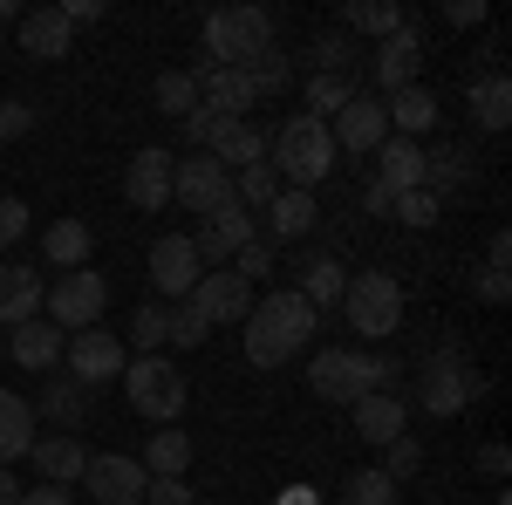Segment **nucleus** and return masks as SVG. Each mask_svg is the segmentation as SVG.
I'll use <instances>...</instances> for the list:
<instances>
[{
    "instance_id": "obj_45",
    "label": "nucleus",
    "mask_w": 512,
    "mask_h": 505,
    "mask_svg": "<svg viewBox=\"0 0 512 505\" xmlns=\"http://www.w3.org/2000/svg\"><path fill=\"white\" fill-rule=\"evenodd\" d=\"M383 451H390V465H383V478H390V485L417 478V465H424V444H417V437H390Z\"/></svg>"
},
{
    "instance_id": "obj_32",
    "label": "nucleus",
    "mask_w": 512,
    "mask_h": 505,
    "mask_svg": "<svg viewBox=\"0 0 512 505\" xmlns=\"http://www.w3.org/2000/svg\"><path fill=\"white\" fill-rule=\"evenodd\" d=\"M315 192H280L274 205H267V239H308L315 233Z\"/></svg>"
},
{
    "instance_id": "obj_5",
    "label": "nucleus",
    "mask_w": 512,
    "mask_h": 505,
    "mask_svg": "<svg viewBox=\"0 0 512 505\" xmlns=\"http://www.w3.org/2000/svg\"><path fill=\"white\" fill-rule=\"evenodd\" d=\"M390 376H396L390 355H362V349H321L308 362V389H315L321 403H355V396L383 389Z\"/></svg>"
},
{
    "instance_id": "obj_28",
    "label": "nucleus",
    "mask_w": 512,
    "mask_h": 505,
    "mask_svg": "<svg viewBox=\"0 0 512 505\" xmlns=\"http://www.w3.org/2000/svg\"><path fill=\"white\" fill-rule=\"evenodd\" d=\"M342 287H349V267H342L335 253H315V260L301 267V287H294V294L321 314V308H342Z\"/></svg>"
},
{
    "instance_id": "obj_13",
    "label": "nucleus",
    "mask_w": 512,
    "mask_h": 505,
    "mask_svg": "<svg viewBox=\"0 0 512 505\" xmlns=\"http://www.w3.org/2000/svg\"><path fill=\"white\" fill-rule=\"evenodd\" d=\"M123 198L137 205V212H164L171 205V151L158 144H144V151L123 164Z\"/></svg>"
},
{
    "instance_id": "obj_40",
    "label": "nucleus",
    "mask_w": 512,
    "mask_h": 505,
    "mask_svg": "<svg viewBox=\"0 0 512 505\" xmlns=\"http://www.w3.org/2000/svg\"><path fill=\"white\" fill-rule=\"evenodd\" d=\"M355 62H362V55H355L349 35H321L315 41V76H355Z\"/></svg>"
},
{
    "instance_id": "obj_30",
    "label": "nucleus",
    "mask_w": 512,
    "mask_h": 505,
    "mask_svg": "<svg viewBox=\"0 0 512 505\" xmlns=\"http://www.w3.org/2000/svg\"><path fill=\"white\" fill-rule=\"evenodd\" d=\"M465 103H472L478 130H506V123H512V82L499 76V69H492V76L465 82Z\"/></svg>"
},
{
    "instance_id": "obj_29",
    "label": "nucleus",
    "mask_w": 512,
    "mask_h": 505,
    "mask_svg": "<svg viewBox=\"0 0 512 505\" xmlns=\"http://www.w3.org/2000/svg\"><path fill=\"white\" fill-rule=\"evenodd\" d=\"M28 458H35V471L48 478V485H76L82 465H89V451H82L76 437H35V451H28Z\"/></svg>"
},
{
    "instance_id": "obj_2",
    "label": "nucleus",
    "mask_w": 512,
    "mask_h": 505,
    "mask_svg": "<svg viewBox=\"0 0 512 505\" xmlns=\"http://www.w3.org/2000/svg\"><path fill=\"white\" fill-rule=\"evenodd\" d=\"M267 157H274V171H287L294 178V192H315L321 178L335 171V137H328V123H315V117H287L267 137Z\"/></svg>"
},
{
    "instance_id": "obj_34",
    "label": "nucleus",
    "mask_w": 512,
    "mask_h": 505,
    "mask_svg": "<svg viewBox=\"0 0 512 505\" xmlns=\"http://www.w3.org/2000/svg\"><path fill=\"white\" fill-rule=\"evenodd\" d=\"M35 417H48V424H62V430H76L82 417H89V389L69 376V383H48L41 389V403H35Z\"/></svg>"
},
{
    "instance_id": "obj_19",
    "label": "nucleus",
    "mask_w": 512,
    "mask_h": 505,
    "mask_svg": "<svg viewBox=\"0 0 512 505\" xmlns=\"http://www.w3.org/2000/svg\"><path fill=\"white\" fill-rule=\"evenodd\" d=\"M355 437L362 444H390V437H403V424H410V403L396 396V389H369V396H355Z\"/></svg>"
},
{
    "instance_id": "obj_44",
    "label": "nucleus",
    "mask_w": 512,
    "mask_h": 505,
    "mask_svg": "<svg viewBox=\"0 0 512 505\" xmlns=\"http://www.w3.org/2000/svg\"><path fill=\"white\" fill-rule=\"evenodd\" d=\"M233 273L246 280V287H253L260 273H274V239H260V233H253V239H246V246L233 253Z\"/></svg>"
},
{
    "instance_id": "obj_6",
    "label": "nucleus",
    "mask_w": 512,
    "mask_h": 505,
    "mask_svg": "<svg viewBox=\"0 0 512 505\" xmlns=\"http://www.w3.org/2000/svg\"><path fill=\"white\" fill-rule=\"evenodd\" d=\"M478 389H485V383H478V369L465 362V355H458V349H437L431 362L417 369L410 396H417V410H424V417H458Z\"/></svg>"
},
{
    "instance_id": "obj_49",
    "label": "nucleus",
    "mask_w": 512,
    "mask_h": 505,
    "mask_svg": "<svg viewBox=\"0 0 512 505\" xmlns=\"http://www.w3.org/2000/svg\"><path fill=\"white\" fill-rule=\"evenodd\" d=\"M144 499H158V505H192V499H185V478H144Z\"/></svg>"
},
{
    "instance_id": "obj_27",
    "label": "nucleus",
    "mask_w": 512,
    "mask_h": 505,
    "mask_svg": "<svg viewBox=\"0 0 512 505\" xmlns=\"http://www.w3.org/2000/svg\"><path fill=\"white\" fill-rule=\"evenodd\" d=\"M383 117H390V137H417V130L437 123V96L424 89V82H410V89L383 96Z\"/></svg>"
},
{
    "instance_id": "obj_51",
    "label": "nucleus",
    "mask_w": 512,
    "mask_h": 505,
    "mask_svg": "<svg viewBox=\"0 0 512 505\" xmlns=\"http://www.w3.org/2000/svg\"><path fill=\"white\" fill-rule=\"evenodd\" d=\"M506 294H512L506 267H485V273H478V301H492V308H499V301H506Z\"/></svg>"
},
{
    "instance_id": "obj_56",
    "label": "nucleus",
    "mask_w": 512,
    "mask_h": 505,
    "mask_svg": "<svg viewBox=\"0 0 512 505\" xmlns=\"http://www.w3.org/2000/svg\"><path fill=\"white\" fill-rule=\"evenodd\" d=\"M21 505H76L69 485H41V492H21Z\"/></svg>"
},
{
    "instance_id": "obj_9",
    "label": "nucleus",
    "mask_w": 512,
    "mask_h": 505,
    "mask_svg": "<svg viewBox=\"0 0 512 505\" xmlns=\"http://www.w3.org/2000/svg\"><path fill=\"white\" fill-rule=\"evenodd\" d=\"M171 198H178L185 212H198V219H212L219 205H233V171H219L205 151L171 157Z\"/></svg>"
},
{
    "instance_id": "obj_16",
    "label": "nucleus",
    "mask_w": 512,
    "mask_h": 505,
    "mask_svg": "<svg viewBox=\"0 0 512 505\" xmlns=\"http://www.w3.org/2000/svg\"><path fill=\"white\" fill-rule=\"evenodd\" d=\"M246 239H253V212H246V205H219L192 233V253H198V267H219V260H233Z\"/></svg>"
},
{
    "instance_id": "obj_14",
    "label": "nucleus",
    "mask_w": 512,
    "mask_h": 505,
    "mask_svg": "<svg viewBox=\"0 0 512 505\" xmlns=\"http://www.w3.org/2000/svg\"><path fill=\"white\" fill-rule=\"evenodd\" d=\"M82 478H89V499H96V505H137V499H144V465H137V458H123V451L89 458Z\"/></svg>"
},
{
    "instance_id": "obj_17",
    "label": "nucleus",
    "mask_w": 512,
    "mask_h": 505,
    "mask_svg": "<svg viewBox=\"0 0 512 505\" xmlns=\"http://www.w3.org/2000/svg\"><path fill=\"white\" fill-rule=\"evenodd\" d=\"M198 253H192V233H164L158 246H151V280H158V294H171V301H185L198 287Z\"/></svg>"
},
{
    "instance_id": "obj_48",
    "label": "nucleus",
    "mask_w": 512,
    "mask_h": 505,
    "mask_svg": "<svg viewBox=\"0 0 512 505\" xmlns=\"http://www.w3.org/2000/svg\"><path fill=\"white\" fill-rule=\"evenodd\" d=\"M21 233H28V205L21 198H0V246H14Z\"/></svg>"
},
{
    "instance_id": "obj_41",
    "label": "nucleus",
    "mask_w": 512,
    "mask_h": 505,
    "mask_svg": "<svg viewBox=\"0 0 512 505\" xmlns=\"http://www.w3.org/2000/svg\"><path fill=\"white\" fill-rule=\"evenodd\" d=\"M212 328H205V314L192 308V301H178V308L164 314V342H178V349H198Z\"/></svg>"
},
{
    "instance_id": "obj_60",
    "label": "nucleus",
    "mask_w": 512,
    "mask_h": 505,
    "mask_svg": "<svg viewBox=\"0 0 512 505\" xmlns=\"http://www.w3.org/2000/svg\"><path fill=\"white\" fill-rule=\"evenodd\" d=\"M14 21H21V7H14V0H0V28H14Z\"/></svg>"
},
{
    "instance_id": "obj_58",
    "label": "nucleus",
    "mask_w": 512,
    "mask_h": 505,
    "mask_svg": "<svg viewBox=\"0 0 512 505\" xmlns=\"http://www.w3.org/2000/svg\"><path fill=\"white\" fill-rule=\"evenodd\" d=\"M0 505H21V485H14V471L0 465Z\"/></svg>"
},
{
    "instance_id": "obj_10",
    "label": "nucleus",
    "mask_w": 512,
    "mask_h": 505,
    "mask_svg": "<svg viewBox=\"0 0 512 505\" xmlns=\"http://www.w3.org/2000/svg\"><path fill=\"white\" fill-rule=\"evenodd\" d=\"M328 137H335V151H355V157H376L383 151V137H390V117H383V96H362L355 89L349 103L328 117Z\"/></svg>"
},
{
    "instance_id": "obj_38",
    "label": "nucleus",
    "mask_w": 512,
    "mask_h": 505,
    "mask_svg": "<svg viewBox=\"0 0 512 505\" xmlns=\"http://www.w3.org/2000/svg\"><path fill=\"white\" fill-rule=\"evenodd\" d=\"M355 96V76H308V110L301 117H315V123H328L342 103Z\"/></svg>"
},
{
    "instance_id": "obj_7",
    "label": "nucleus",
    "mask_w": 512,
    "mask_h": 505,
    "mask_svg": "<svg viewBox=\"0 0 512 505\" xmlns=\"http://www.w3.org/2000/svg\"><path fill=\"white\" fill-rule=\"evenodd\" d=\"M342 314H349V328H362V342H383L403 328V287H396V273H355L349 287H342Z\"/></svg>"
},
{
    "instance_id": "obj_1",
    "label": "nucleus",
    "mask_w": 512,
    "mask_h": 505,
    "mask_svg": "<svg viewBox=\"0 0 512 505\" xmlns=\"http://www.w3.org/2000/svg\"><path fill=\"white\" fill-rule=\"evenodd\" d=\"M315 328H321V314L308 308L294 287H280L267 301H253V314H246V362H253V369H280L287 355L308 349Z\"/></svg>"
},
{
    "instance_id": "obj_22",
    "label": "nucleus",
    "mask_w": 512,
    "mask_h": 505,
    "mask_svg": "<svg viewBox=\"0 0 512 505\" xmlns=\"http://www.w3.org/2000/svg\"><path fill=\"white\" fill-rule=\"evenodd\" d=\"M376 185L417 192V185H424V144H417V137H383V151H376Z\"/></svg>"
},
{
    "instance_id": "obj_31",
    "label": "nucleus",
    "mask_w": 512,
    "mask_h": 505,
    "mask_svg": "<svg viewBox=\"0 0 512 505\" xmlns=\"http://www.w3.org/2000/svg\"><path fill=\"white\" fill-rule=\"evenodd\" d=\"M458 185H472V157L458 151V144H437V151H424V192L444 205Z\"/></svg>"
},
{
    "instance_id": "obj_53",
    "label": "nucleus",
    "mask_w": 512,
    "mask_h": 505,
    "mask_svg": "<svg viewBox=\"0 0 512 505\" xmlns=\"http://www.w3.org/2000/svg\"><path fill=\"white\" fill-rule=\"evenodd\" d=\"M390 205H396V192H390V185H376V178L362 185V212H383V219H390Z\"/></svg>"
},
{
    "instance_id": "obj_35",
    "label": "nucleus",
    "mask_w": 512,
    "mask_h": 505,
    "mask_svg": "<svg viewBox=\"0 0 512 505\" xmlns=\"http://www.w3.org/2000/svg\"><path fill=\"white\" fill-rule=\"evenodd\" d=\"M151 103H158L164 117L185 123V117L198 110V76H192V69H164V76L151 82Z\"/></svg>"
},
{
    "instance_id": "obj_21",
    "label": "nucleus",
    "mask_w": 512,
    "mask_h": 505,
    "mask_svg": "<svg viewBox=\"0 0 512 505\" xmlns=\"http://www.w3.org/2000/svg\"><path fill=\"white\" fill-rule=\"evenodd\" d=\"M205 157L219 164V171H253V164H267V130L246 117V123H219V137L205 144Z\"/></svg>"
},
{
    "instance_id": "obj_57",
    "label": "nucleus",
    "mask_w": 512,
    "mask_h": 505,
    "mask_svg": "<svg viewBox=\"0 0 512 505\" xmlns=\"http://www.w3.org/2000/svg\"><path fill=\"white\" fill-rule=\"evenodd\" d=\"M485 267H506V273H512V239H506V233H492V253H485Z\"/></svg>"
},
{
    "instance_id": "obj_11",
    "label": "nucleus",
    "mask_w": 512,
    "mask_h": 505,
    "mask_svg": "<svg viewBox=\"0 0 512 505\" xmlns=\"http://www.w3.org/2000/svg\"><path fill=\"white\" fill-rule=\"evenodd\" d=\"M69 376H76L82 389H96V383H117L123 376V362H130V349H123L110 328H82V335H69Z\"/></svg>"
},
{
    "instance_id": "obj_25",
    "label": "nucleus",
    "mask_w": 512,
    "mask_h": 505,
    "mask_svg": "<svg viewBox=\"0 0 512 505\" xmlns=\"http://www.w3.org/2000/svg\"><path fill=\"white\" fill-rule=\"evenodd\" d=\"M41 273L35 267H0V328H21L41 314Z\"/></svg>"
},
{
    "instance_id": "obj_12",
    "label": "nucleus",
    "mask_w": 512,
    "mask_h": 505,
    "mask_svg": "<svg viewBox=\"0 0 512 505\" xmlns=\"http://www.w3.org/2000/svg\"><path fill=\"white\" fill-rule=\"evenodd\" d=\"M185 301L205 314V328H226V321H246V314H253V287L226 267V273H198V287Z\"/></svg>"
},
{
    "instance_id": "obj_50",
    "label": "nucleus",
    "mask_w": 512,
    "mask_h": 505,
    "mask_svg": "<svg viewBox=\"0 0 512 505\" xmlns=\"http://www.w3.org/2000/svg\"><path fill=\"white\" fill-rule=\"evenodd\" d=\"M185 137H192V151H205V144L219 137V117H212V110H192V117H185Z\"/></svg>"
},
{
    "instance_id": "obj_39",
    "label": "nucleus",
    "mask_w": 512,
    "mask_h": 505,
    "mask_svg": "<svg viewBox=\"0 0 512 505\" xmlns=\"http://www.w3.org/2000/svg\"><path fill=\"white\" fill-rule=\"evenodd\" d=\"M287 76H294V69H287V55H280V48H267V55H253V62H246L253 96H280V89H287Z\"/></svg>"
},
{
    "instance_id": "obj_23",
    "label": "nucleus",
    "mask_w": 512,
    "mask_h": 505,
    "mask_svg": "<svg viewBox=\"0 0 512 505\" xmlns=\"http://www.w3.org/2000/svg\"><path fill=\"white\" fill-rule=\"evenodd\" d=\"M62 349H69V335H62V328H48V321H21V328L7 335V355H14L21 369H35V376H41V369H55Z\"/></svg>"
},
{
    "instance_id": "obj_43",
    "label": "nucleus",
    "mask_w": 512,
    "mask_h": 505,
    "mask_svg": "<svg viewBox=\"0 0 512 505\" xmlns=\"http://www.w3.org/2000/svg\"><path fill=\"white\" fill-rule=\"evenodd\" d=\"M437 212H444V205H437L424 185H417V192H396V205H390V219H403L410 233H417V226H437Z\"/></svg>"
},
{
    "instance_id": "obj_59",
    "label": "nucleus",
    "mask_w": 512,
    "mask_h": 505,
    "mask_svg": "<svg viewBox=\"0 0 512 505\" xmlns=\"http://www.w3.org/2000/svg\"><path fill=\"white\" fill-rule=\"evenodd\" d=\"M280 505H315V492H308V485H287V492H280Z\"/></svg>"
},
{
    "instance_id": "obj_15",
    "label": "nucleus",
    "mask_w": 512,
    "mask_h": 505,
    "mask_svg": "<svg viewBox=\"0 0 512 505\" xmlns=\"http://www.w3.org/2000/svg\"><path fill=\"white\" fill-rule=\"evenodd\" d=\"M253 103H260V96H253L246 69H205V62H198V110H212L219 123H246Z\"/></svg>"
},
{
    "instance_id": "obj_20",
    "label": "nucleus",
    "mask_w": 512,
    "mask_h": 505,
    "mask_svg": "<svg viewBox=\"0 0 512 505\" xmlns=\"http://www.w3.org/2000/svg\"><path fill=\"white\" fill-rule=\"evenodd\" d=\"M14 35H21V55H28V62H62L76 28L62 21V7H35V14L14 21Z\"/></svg>"
},
{
    "instance_id": "obj_8",
    "label": "nucleus",
    "mask_w": 512,
    "mask_h": 505,
    "mask_svg": "<svg viewBox=\"0 0 512 505\" xmlns=\"http://www.w3.org/2000/svg\"><path fill=\"white\" fill-rule=\"evenodd\" d=\"M41 308L55 314L62 335H82V328H96L103 308H110V280H103L96 267H76V273H62V280L41 294Z\"/></svg>"
},
{
    "instance_id": "obj_55",
    "label": "nucleus",
    "mask_w": 512,
    "mask_h": 505,
    "mask_svg": "<svg viewBox=\"0 0 512 505\" xmlns=\"http://www.w3.org/2000/svg\"><path fill=\"white\" fill-rule=\"evenodd\" d=\"M506 444H485V451H478V471H485V478H506Z\"/></svg>"
},
{
    "instance_id": "obj_33",
    "label": "nucleus",
    "mask_w": 512,
    "mask_h": 505,
    "mask_svg": "<svg viewBox=\"0 0 512 505\" xmlns=\"http://www.w3.org/2000/svg\"><path fill=\"white\" fill-rule=\"evenodd\" d=\"M137 465H144V478H185V465H192V437L164 424L158 437L144 444V458H137Z\"/></svg>"
},
{
    "instance_id": "obj_24",
    "label": "nucleus",
    "mask_w": 512,
    "mask_h": 505,
    "mask_svg": "<svg viewBox=\"0 0 512 505\" xmlns=\"http://www.w3.org/2000/svg\"><path fill=\"white\" fill-rule=\"evenodd\" d=\"M89 253H96V233H89V219H55L48 233H41V260L62 273L89 267Z\"/></svg>"
},
{
    "instance_id": "obj_26",
    "label": "nucleus",
    "mask_w": 512,
    "mask_h": 505,
    "mask_svg": "<svg viewBox=\"0 0 512 505\" xmlns=\"http://www.w3.org/2000/svg\"><path fill=\"white\" fill-rule=\"evenodd\" d=\"M28 451H35V403L14 396V389H0V465H14Z\"/></svg>"
},
{
    "instance_id": "obj_18",
    "label": "nucleus",
    "mask_w": 512,
    "mask_h": 505,
    "mask_svg": "<svg viewBox=\"0 0 512 505\" xmlns=\"http://www.w3.org/2000/svg\"><path fill=\"white\" fill-rule=\"evenodd\" d=\"M417 69H424V35H417V21H403V28L376 48V82H383V96L410 89V82H417Z\"/></svg>"
},
{
    "instance_id": "obj_3",
    "label": "nucleus",
    "mask_w": 512,
    "mask_h": 505,
    "mask_svg": "<svg viewBox=\"0 0 512 505\" xmlns=\"http://www.w3.org/2000/svg\"><path fill=\"white\" fill-rule=\"evenodd\" d=\"M274 48V14L267 7H219L205 14V69H246L253 55Z\"/></svg>"
},
{
    "instance_id": "obj_54",
    "label": "nucleus",
    "mask_w": 512,
    "mask_h": 505,
    "mask_svg": "<svg viewBox=\"0 0 512 505\" xmlns=\"http://www.w3.org/2000/svg\"><path fill=\"white\" fill-rule=\"evenodd\" d=\"M62 21H69V28H82V21H103V0H69V7H62Z\"/></svg>"
},
{
    "instance_id": "obj_47",
    "label": "nucleus",
    "mask_w": 512,
    "mask_h": 505,
    "mask_svg": "<svg viewBox=\"0 0 512 505\" xmlns=\"http://www.w3.org/2000/svg\"><path fill=\"white\" fill-rule=\"evenodd\" d=\"M28 130H35V110H28V103H0V144L28 137Z\"/></svg>"
},
{
    "instance_id": "obj_52",
    "label": "nucleus",
    "mask_w": 512,
    "mask_h": 505,
    "mask_svg": "<svg viewBox=\"0 0 512 505\" xmlns=\"http://www.w3.org/2000/svg\"><path fill=\"white\" fill-rule=\"evenodd\" d=\"M444 21H451V28H478V21H485V0H451Z\"/></svg>"
},
{
    "instance_id": "obj_37",
    "label": "nucleus",
    "mask_w": 512,
    "mask_h": 505,
    "mask_svg": "<svg viewBox=\"0 0 512 505\" xmlns=\"http://www.w3.org/2000/svg\"><path fill=\"white\" fill-rule=\"evenodd\" d=\"M274 198H280V171H274V164L233 171V205H246V212H267Z\"/></svg>"
},
{
    "instance_id": "obj_36",
    "label": "nucleus",
    "mask_w": 512,
    "mask_h": 505,
    "mask_svg": "<svg viewBox=\"0 0 512 505\" xmlns=\"http://www.w3.org/2000/svg\"><path fill=\"white\" fill-rule=\"evenodd\" d=\"M342 21H349V35H376V41H390L396 28H403V7H396V0H355Z\"/></svg>"
},
{
    "instance_id": "obj_42",
    "label": "nucleus",
    "mask_w": 512,
    "mask_h": 505,
    "mask_svg": "<svg viewBox=\"0 0 512 505\" xmlns=\"http://www.w3.org/2000/svg\"><path fill=\"white\" fill-rule=\"evenodd\" d=\"M342 505H396V485L383 471H355L349 485H342Z\"/></svg>"
},
{
    "instance_id": "obj_46",
    "label": "nucleus",
    "mask_w": 512,
    "mask_h": 505,
    "mask_svg": "<svg viewBox=\"0 0 512 505\" xmlns=\"http://www.w3.org/2000/svg\"><path fill=\"white\" fill-rule=\"evenodd\" d=\"M164 314H171V308H137V321H130V342H137V355H158V349H164Z\"/></svg>"
},
{
    "instance_id": "obj_4",
    "label": "nucleus",
    "mask_w": 512,
    "mask_h": 505,
    "mask_svg": "<svg viewBox=\"0 0 512 505\" xmlns=\"http://www.w3.org/2000/svg\"><path fill=\"white\" fill-rule=\"evenodd\" d=\"M123 396H130V410L137 417H151V424H178L185 417V369L178 362H164V355H130L123 362Z\"/></svg>"
}]
</instances>
